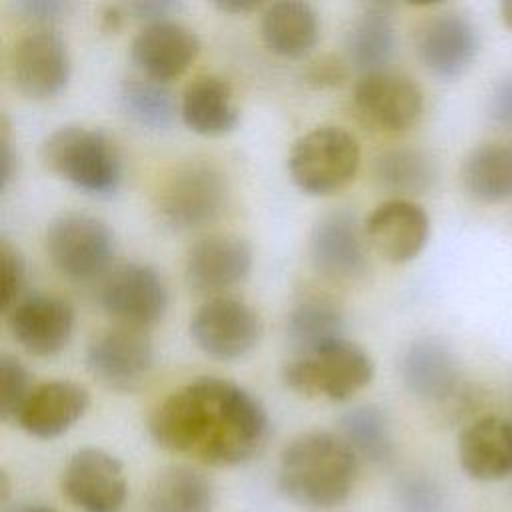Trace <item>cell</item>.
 <instances>
[{"mask_svg":"<svg viewBox=\"0 0 512 512\" xmlns=\"http://www.w3.org/2000/svg\"><path fill=\"white\" fill-rule=\"evenodd\" d=\"M190 336L206 356L214 360H238L258 344L262 322L246 302L220 296L208 300L194 312Z\"/></svg>","mask_w":512,"mask_h":512,"instance_id":"30bf717a","label":"cell"},{"mask_svg":"<svg viewBox=\"0 0 512 512\" xmlns=\"http://www.w3.org/2000/svg\"><path fill=\"white\" fill-rule=\"evenodd\" d=\"M62 490L84 512H118L126 500L124 468L100 448H82L66 464Z\"/></svg>","mask_w":512,"mask_h":512,"instance_id":"9a60e30c","label":"cell"},{"mask_svg":"<svg viewBox=\"0 0 512 512\" xmlns=\"http://www.w3.org/2000/svg\"><path fill=\"white\" fill-rule=\"evenodd\" d=\"M466 194L482 204H498L512 198V144L484 142L462 164Z\"/></svg>","mask_w":512,"mask_h":512,"instance_id":"484cf974","label":"cell"},{"mask_svg":"<svg viewBox=\"0 0 512 512\" xmlns=\"http://www.w3.org/2000/svg\"><path fill=\"white\" fill-rule=\"evenodd\" d=\"M148 430L170 452L212 466H234L264 448L270 420L246 388L204 376L168 394L150 414Z\"/></svg>","mask_w":512,"mask_h":512,"instance_id":"6da1fadb","label":"cell"},{"mask_svg":"<svg viewBox=\"0 0 512 512\" xmlns=\"http://www.w3.org/2000/svg\"><path fill=\"white\" fill-rule=\"evenodd\" d=\"M216 8H220L222 12H230V14H248L256 8H260L258 2H246V0H230V2H218Z\"/></svg>","mask_w":512,"mask_h":512,"instance_id":"60d3db41","label":"cell"},{"mask_svg":"<svg viewBox=\"0 0 512 512\" xmlns=\"http://www.w3.org/2000/svg\"><path fill=\"white\" fill-rule=\"evenodd\" d=\"M98 302L118 326L144 330L162 320L168 308V290L154 268L128 262L106 274Z\"/></svg>","mask_w":512,"mask_h":512,"instance_id":"ba28073f","label":"cell"},{"mask_svg":"<svg viewBox=\"0 0 512 512\" xmlns=\"http://www.w3.org/2000/svg\"><path fill=\"white\" fill-rule=\"evenodd\" d=\"M26 286V262L16 246L6 238L0 240V288H2V310L10 312L22 298Z\"/></svg>","mask_w":512,"mask_h":512,"instance_id":"d6a6232c","label":"cell"},{"mask_svg":"<svg viewBox=\"0 0 512 512\" xmlns=\"http://www.w3.org/2000/svg\"><path fill=\"white\" fill-rule=\"evenodd\" d=\"M70 8L72 4L62 0H16L14 2V12L20 20L38 24L42 28L66 18Z\"/></svg>","mask_w":512,"mask_h":512,"instance_id":"e575fe53","label":"cell"},{"mask_svg":"<svg viewBox=\"0 0 512 512\" xmlns=\"http://www.w3.org/2000/svg\"><path fill=\"white\" fill-rule=\"evenodd\" d=\"M374 362L352 340H334L310 354H298L282 368L284 384L296 394L346 400L370 384Z\"/></svg>","mask_w":512,"mask_h":512,"instance_id":"5b68a950","label":"cell"},{"mask_svg":"<svg viewBox=\"0 0 512 512\" xmlns=\"http://www.w3.org/2000/svg\"><path fill=\"white\" fill-rule=\"evenodd\" d=\"M500 18H502L504 26L512 30V0L500 4Z\"/></svg>","mask_w":512,"mask_h":512,"instance_id":"b9f144b4","label":"cell"},{"mask_svg":"<svg viewBox=\"0 0 512 512\" xmlns=\"http://www.w3.org/2000/svg\"><path fill=\"white\" fill-rule=\"evenodd\" d=\"M370 246L392 264L414 260L430 236V218L412 200L390 198L382 202L364 226Z\"/></svg>","mask_w":512,"mask_h":512,"instance_id":"e0dca14e","label":"cell"},{"mask_svg":"<svg viewBox=\"0 0 512 512\" xmlns=\"http://www.w3.org/2000/svg\"><path fill=\"white\" fill-rule=\"evenodd\" d=\"M348 62L358 72L374 74L386 70L396 52V28L390 4H368L346 34Z\"/></svg>","mask_w":512,"mask_h":512,"instance_id":"cb8c5ba5","label":"cell"},{"mask_svg":"<svg viewBox=\"0 0 512 512\" xmlns=\"http://www.w3.org/2000/svg\"><path fill=\"white\" fill-rule=\"evenodd\" d=\"M200 52L198 36L176 20L144 26L130 44V58L144 78L166 84L188 70Z\"/></svg>","mask_w":512,"mask_h":512,"instance_id":"ac0fdd59","label":"cell"},{"mask_svg":"<svg viewBox=\"0 0 512 512\" xmlns=\"http://www.w3.org/2000/svg\"><path fill=\"white\" fill-rule=\"evenodd\" d=\"M44 246L62 276L84 282L108 268L114 256V234L104 220L92 214L64 212L48 224Z\"/></svg>","mask_w":512,"mask_h":512,"instance_id":"52a82bcc","label":"cell"},{"mask_svg":"<svg viewBox=\"0 0 512 512\" xmlns=\"http://www.w3.org/2000/svg\"><path fill=\"white\" fill-rule=\"evenodd\" d=\"M438 178L436 162L430 154L418 148H390L374 160L376 184L394 194V198L410 200V196L426 194Z\"/></svg>","mask_w":512,"mask_h":512,"instance_id":"83f0119b","label":"cell"},{"mask_svg":"<svg viewBox=\"0 0 512 512\" xmlns=\"http://www.w3.org/2000/svg\"><path fill=\"white\" fill-rule=\"evenodd\" d=\"M26 512H54V510H50V508H32V510H26Z\"/></svg>","mask_w":512,"mask_h":512,"instance_id":"7bdbcfd3","label":"cell"},{"mask_svg":"<svg viewBox=\"0 0 512 512\" xmlns=\"http://www.w3.org/2000/svg\"><path fill=\"white\" fill-rule=\"evenodd\" d=\"M260 32L274 54L284 58H302L318 42L320 20L308 2L284 0L266 6Z\"/></svg>","mask_w":512,"mask_h":512,"instance_id":"d4e9b609","label":"cell"},{"mask_svg":"<svg viewBox=\"0 0 512 512\" xmlns=\"http://www.w3.org/2000/svg\"><path fill=\"white\" fill-rule=\"evenodd\" d=\"M30 376L26 366L10 354H2L0 358V416L2 420H10L18 416L30 394Z\"/></svg>","mask_w":512,"mask_h":512,"instance_id":"1f68e13d","label":"cell"},{"mask_svg":"<svg viewBox=\"0 0 512 512\" xmlns=\"http://www.w3.org/2000/svg\"><path fill=\"white\" fill-rule=\"evenodd\" d=\"M214 504L212 482L196 468L168 466L152 482L148 512H210Z\"/></svg>","mask_w":512,"mask_h":512,"instance_id":"f1b7e54d","label":"cell"},{"mask_svg":"<svg viewBox=\"0 0 512 512\" xmlns=\"http://www.w3.org/2000/svg\"><path fill=\"white\" fill-rule=\"evenodd\" d=\"M44 166L92 196H112L122 180V158L114 140L100 128L62 126L40 150Z\"/></svg>","mask_w":512,"mask_h":512,"instance_id":"3957f363","label":"cell"},{"mask_svg":"<svg viewBox=\"0 0 512 512\" xmlns=\"http://www.w3.org/2000/svg\"><path fill=\"white\" fill-rule=\"evenodd\" d=\"M252 268V248L236 234H212L198 240L186 258L184 276L200 294H216L240 284Z\"/></svg>","mask_w":512,"mask_h":512,"instance_id":"d6986e66","label":"cell"},{"mask_svg":"<svg viewBox=\"0 0 512 512\" xmlns=\"http://www.w3.org/2000/svg\"><path fill=\"white\" fill-rule=\"evenodd\" d=\"M124 10L140 22L156 24V22H166L172 20V16L180 10L178 2H168V0H144V2H130L124 6Z\"/></svg>","mask_w":512,"mask_h":512,"instance_id":"d590c367","label":"cell"},{"mask_svg":"<svg viewBox=\"0 0 512 512\" xmlns=\"http://www.w3.org/2000/svg\"><path fill=\"white\" fill-rule=\"evenodd\" d=\"M478 30L460 12L444 10L428 16L416 32V54L422 66L438 78H458L476 60Z\"/></svg>","mask_w":512,"mask_h":512,"instance_id":"5bb4252c","label":"cell"},{"mask_svg":"<svg viewBox=\"0 0 512 512\" xmlns=\"http://www.w3.org/2000/svg\"><path fill=\"white\" fill-rule=\"evenodd\" d=\"M8 328L24 350L48 358L58 354L70 342L74 310L58 296L32 294L22 298L8 312Z\"/></svg>","mask_w":512,"mask_h":512,"instance_id":"2e32d148","label":"cell"},{"mask_svg":"<svg viewBox=\"0 0 512 512\" xmlns=\"http://www.w3.org/2000/svg\"><path fill=\"white\" fill-rule=\"evenodd\" d=\"M90 396L72 380H50L28 394L20 408L18 426L36 438H56L72 428L88 410Z\"/></svg>","mask_w":512,"mask_h":512,"instance_id":"44dd1931","label":"cell"},{"mask_svg":"<svg viewBox=\"0 0 512 512\" xmlns=\"http://www.w3.org/2000/svg\"><path fill=\"white\" fill-rule=\"evenodd\" d=\"M122 16H124V10L118 8V6H106L104 12H102V30L104 32H116L122 24Z\"/></svg>","mask_w":512,"mask_h":512,"instance_id":"ab89813d","label":"cell"},{"mask_svg":"<svg viewBox=\"0 0 512 512\" xmlns=\"http://www.w3.org/2000/svg\"><path fill=\"white\" fill-rule=\"evenodd\" d=\"M366 232L350 210L322 216L310 234V260L332 282H356L368 270Z\"/></svg>","mask_w":512,"mask_h":512,"instance_id":"4fadbf2b","label":"cell"},{"mask_svg":"<svg viewBox=\"0 0 512 512\" xmlns=\"http://www.w3.org/2000/svg\"><path fill=\"white\" fill-rule=\"evenodd\" d=\"M490 114L502 128L512 132V72L494 86L490 94Z\"/></svg>","mask_w":512,"mask_h":512,"instance_id":"8d00e7d4","label":"cell"},{"mask_svg":"<svg viewBox=\"0 0 512 512\" xmlns=\"http://www.w3.org/2000/svg\"><path fill=\"white\" fill-rule=\"evenodd\" d=\"M340 338H344V314L326 296H306L286 318V340L296 356L310 354Z\"/></svg>","mask_w":512,"mask_h":512,"instance_id":"4316f807","label":"cell"},{"mask_svg":"<svg viewBox=\"0 0 512 512\" xmlns=\"http://www.w3.org/2000/svg\"><path fill=\"white\" fill-rule=\"evenodd\" d=\"M346 78V68L340 60H320L308 72V82L314 86H336Z\"/></svg>","mask_w":512,"mask_h":512,"instance_id":"74e56055","label":"cell"},{"mask_svg":"<svg viewBox=\"0 0 512 512\" xmlns=\"http://www.w3.org/2000/svg\"><path fill=\"white\" fill-rule=\"evenodd\" d=\"M360 146L340 126H318L300 136L288 156L294 184L310 196H328L344 188L358 172Z\"/></svg>","mask_w":512,"mask_h":512,"instance_id":"8992f818","label":"cell"},{"mask_svg":"<svg viewBox=\"0 0 512 512\" xmlns=\"http://www.w3.org/2000/svg\"><path fill=\"white\" fill-rule=\"evenodd\" d=\"M0 170H2V188H6L16 174V154L12 152V140H10L6 122H2V130H0Z\"/></svg>","mask_w":512,"mask_h":512,"instance_id":"f35d334b","label":"cell"},{"mask_svg":"<svg viewBox=\"0 0 512 512\" xmlns=\"http://www.w3.org/2000/svg\"><path fill=\"white\" fill-rule=\"evenodd\" d=\"M120 104L134 122L150 130H166L176 118V100L170 88L144 76L122 82Z\"/></svg>","mask_w":512,"mask_h":512,"instance_id":"4dcf8cb0","label":"cell"},{"mask_svg":"<svg viewBox=\"0 0 512 512\" xmlns=\"http://www.w3.org/2000/svg\"><path fill=\"white\" fill-rule=\"evenodd\" d=\"M400 504L404 512H440L442 496L430 480L410 478L400 488Z\"/></svg>","mask_w":512,"mask_h":512,"instance_id":"836d02e7","label":"cell"},{"mask_svg":"<svg viewBox=\"0 0 512 512\" xmlns=\"http://www.w3.org/2000/svg\"><path fill=\"white\" fill-rule=\"evenodd\" d=\"M400 378L406 390L424 402L454 398L462 382L458 358L438 338H418L404 350Z\"/></svg>","mask_w":512,"mask_h":512,"instance_id":"ffe728a7","label":"cell"},{"mask_svg":"<svg viewBox=\"0 0 512 512\" xmlns=\"http://www.w3.org/2000/svg\"><path fill=\"white\" fill-rule=\"evenodd\" d=\"M230 198L224 172L206 160L178 164L156 192V212L164 226L188 232L216 222Z\"/></svg>","mask_w":512,"mask_h":512,"instance_id":"277c9868","label":"cell"},{"mask_svg":"<svg viewBox=\"0 0 512 512\" xmlns=\"http://www.w3.org/2000/svg\"><path fill=\"white\" fill-rule=\"evenodd\" d=\"M340 436L358 458L372 464H386L394 454L392 428L386 412L374 404H360L338 420Z\"/></svg>","mask_w":512,"mask_h":512,"instance_id":"f546056e","label":"cell"},{"mask_svg":"<svg viewBox=\"0 0 512 512\" xmlns=\"http://www.w3.org/2000/svg\"><path fill=\"white\" fill-rule=\"evenodd\" d=\"M356 468L358 456L340 434L312 430L300 434L284 448L278 484L296 504L326 510L350 496Z\"/></svg>","mask_w":512,"mask_h":512,"instance_id":"7a4b0ae2","label":"cell"},{"mask_svg":"<svg viewBox=\"0 0 512 512\" xmlns=\"http://www.w3.org/2000/svg\"><path fill=\"white\" fill-rule=\"evenodd\" d=\"M462 470L482 482L502 480L512 474V420L482 416L470 422L458 438Z\"/></svg>","mask_w":512,"mask_h":512,"instance_id":"7402d4cb","label":"cell"},{"mask_svg":"<svg viewBox=\"0 0 512 512\" xmlns=\"http://www.w3.org/2000/svg\"><path fill=\"white\" fill-rule=\"evenodd\" d=\"M10 78L18 92L28 98L56 96L70 78L66 42L50 28H38L22 36L10 54Z\"/></svg>","mask_w":512,"mask_h":512,"instance_id":"7c38bea8","label":"cell"},{"mask_svg":"<svg viewBox=\"0 0 512 512\" xmlns=\"http://www.w3.org/2000/svg\"><path fill=\"white\" fill-rule=\"evenodd\" d=\"M154 366L150 338L128 326H114L98 332L86 348L88 372L106 388L132 392L140 388Z\"/></svg>","mask_w":512,"mask_h":512,"instance_id":"9c48e42d","label":"cell"},{"mask_svg":"<svg viewBox=\"0 0 512 512\" xmlns=\"http://www.w3.org/2000/svg\"><path fill=\"white\" fill-rule=\"evenodd\" d=\"M358 116L382 132H404L414 126L424 110L420 86L398 72L366 74L352 92Z\"/></svg>","mask_w":512,"mask_h":512,"instance_id":"8fae6325","label":"cell"},{"mask_svg":"<svg viewBox=\"0 0 512 512\" xmlns=\"http://www.w3.org/2000/svg\"><path fill=\"white\" fill-rule=\"evenodd\" d=\"M180 114L184 124L200 136H224L240 118L230 82L212 74L198 76L186 86Z\"/></svg>","mask_w":512,"mask_h":512,"instance_id":"603a6c76","label":"cell"}]
</instances>
